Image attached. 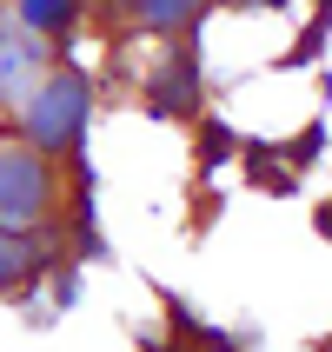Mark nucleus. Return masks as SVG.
Wrapping results in <instances>:
<instances>
[{
  "label": "nucleus",
  "instance_id": "obj_1",
  "mask_svg": "<svg viewBox=\"0 0 332 352\" xmlns=\"http://www.w3.org/2000/svg\"><path fill=\"white\" fill-rule=\"evenodd\" d=\"M27 126H34L40 146H67V140H80V133H87V80L60 74L54 87L27 107Z\"/></svg>",
  "mask_w": 332,
  "mask_h": 352
},
{
  "label": "nucleus",
  "instance_id": "obj_2",
  "mask_svg": "<svg viewBox=\"0 0 332 352\" xmlns=\"http://www.w3.org/2000/svg\"><path fill=\"white\" fill-rule=\"evenodd\" d=\"M47 206V173L34 153H0V233H14Z\"/></svg>",
  "mask_w": 332,
  "mask_h": 352
},
{
  "label": "nucleus",
  "instance_id": "obj_3",
  "mask_svg": "<svg viewBox=\"0 0 332 352\" xmlns=\"http://www.w3.org/2000/svg\"><path fill=\"white\" fill-rule=\"evenodd\" d=\"M193 87H199V60H193V47H179V54L166 60V74L153 80V107L159 113H179V107L193 100Z\"/></svg>",
  "mask_w": 332,
  "mask_h": 352
},
{
  "label": "nucleus",
  "instance_id": "obj_4",
  "mask_svg": "<svg viewBox=\"0 0 332 352\" xmlns=\"http://www.w3.org/2000/svg\"><path fill=\"white\" fill-rule=\"evenodd\" d=\"M27 27H67L74 20V0H20Z\"/></svg>",
  "mask_w": 332,
  "mask_h": 352
},
{
  "label": "nucleus",
  "instance_id": "obj_5",
  "mask_svg": "<svg viewBox=\"0 0 332 352\" xmlns=\"http://www.w3.org/2000/svg\"><path fill=\"white\" fill-rule=\"evenodd\" d=\"M186 14H193V0H140V20L146 27H179Z\"/></svg>",
  "mask_w": 332,
  "mask_h": 352
},
{
  "label": "nucleus",
  "instance_id": "obj_6",
  "mask_svg": "<svg viewBox=\"0 0 332 352\" xmlns=\"http://www.w3.org/2000/svg\"><path fill=\"white\" fill-rule=\"evenodd\" d=\"M27 266H34V259H27V246H20L14 233H0V286H14Z\"/></svg>",
  "mask_w": 332,
  "mask_h": 352
},
{
  "label": "nucleus",
  "instance_id": "obj_7",
  "mask_svg": "<svg viewBox=\"0 0 332 352\" xmlns=\"http://www.w3.org/2000/svg\"><path fill=\"white\" fill-rule=\"evenodd\" d=\"M226 146H233V133H226V126H213V133H206V166H219V160H226Z\"/></svg>",
  "mask_w": 332,
  "mask_h": 352
},
{
  "label": "nucleus",
  "instance_id": "obj_8",
  "mask_svg": "<svg viewBox=\"0 0 332 352\" xmlns=\"http://www.w3.org/2000/svg\"><path fill=\"white\" fill-rule=\"evenodd\" d=\"M319 233L332 239V199H326V206H319Z\"/></svg>",
  "mask_w": 332,
  "mask_h": 352
},
{
  "label": "nucleus",
  "instance_id": "obj_9",
  "mask_svg": "<svg viewBox=\"0 0 332 352\" xmlns=\"http://www.w3.org/2000/svg\"><path fill=\"white\" fill-rule=\"evenodd\" d=\"M239 7H246V0H239ZM266 7H273V0H266Z\"/></svg>",
  "mask_w": 332,
  "mask_h": 352
}]
</instances>
